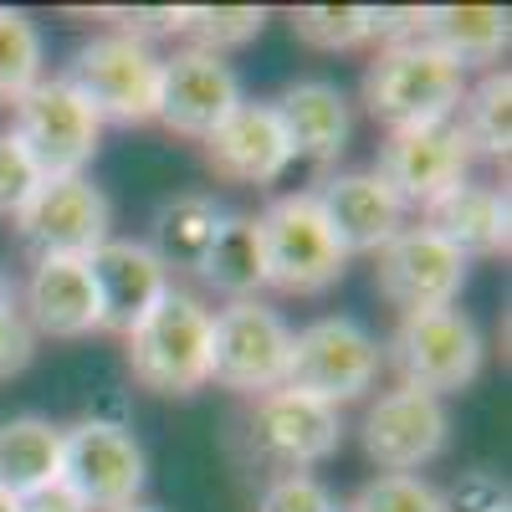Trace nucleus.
<instances>
[{"label":"nucleus","mask_w":512,"mask_h":512,"mask_svg":"<svg viewBox=\"0 0 512 512\" xmlns=\"http://www.w3.org/2000/svg\"><path fill=\"white\" fill-rule=\"evenodd\" d=\"M210 313L195 292L169 287L164 303L123 338L128 344V374L139 390L164 400H190L210 384Z\"/></svg>","instance_id":"f257e3e1"},{"label":"nucleus","mask_w":512,"mask_h":512,"mask_svg":"<svg viewBox=\"0 0 512 512\" xmlns=\"http://www.w3.org/2000/svg\"><path fill=\"white\" fill-rule=\"evenodd\" d=\"M466 98V72L415 36L384 41L364 67V108L390 128L451 123Z\"/></svg>","instance_id":"f03ea898"},{"label":"nucleus","mask_w":512,"mask_h":512,"mask_svg":"<svg viewBox=\"0 0 512 512\" xmlns=\"http://www.w3.org/2000/svg\"><path fill=\"white\" fill-rule=\"evenodd\" d=\"M251 221H256V236H262L267 287L292 292V297H318L344 277L349 251L338 246L333 226L323 221L313 190L277 195L262 216H251Z\"/></svg>","instance_id":"7ed1b4c3"},{"label":"nucleus","mask_w":512,"mask_h":512,"mask_svg":"<svg viewBox=\"0 0 512 512\" xmlns=\"http://www.w3.org/2000/svg\"><path fill=\"white\" fill-rule=\"evenodd\" d=\"M67 88L98 113V123H149L159 113V82H164V57L154 41H139L128 31L93 36L67 67Z\"/></svg>","instance_id":"20e7f679"},{"label":"nucleus","mask_w":512,"mask_h":512,"mask_svg":"<svg viewBox=\"0 0 512 512\" xmlns=\"http://www.w3.org/2000/svg\"><path fill=\"white\" fill-rule=\"evenodd\" d=\"M384 359H390L405 390L441 400L451 390H466L482 374L487 344L461 308H436V313H405L400 328L390 333V354Z\"/></svg>","instance_id":"39448f33"},{"label":"nucleus","mask_w":512,"mask_h":512,"mask_svg":"<svg viewBox=\"0 0 512 512\" xmlns=\"http://www.w3.org/2000/svg\"><path fill=\"white\" fill-rule=\"evenodd\" d=\"M379 369H384V349L374 344V333L364 323L318 318V323L292 333V354H287V379L282 384L338 410V405L369 395Z\"/></svg>","instance_id":"423d86ee"},{"label":"nucleus","mask_w":512,"mask_h":512,"mask_svg":"<svg viewBox=\"0 0 512 512\" xmlns=\"http://www.w3.org/2000/svg\"><path fill=\"white\" fill-rule=\"evenodd\" d=\"M11 108H16L11 139L26 149V159L36 164L41 180H72L93 164L103 123L62 77H41L36 88L26 98H16Z\"/></svg>","instance_id":"0eeeda50"},{"label":"nucleus","mask_w":512,"mask_h":512,"mask_svg":"<svg viewBox=\"0 0 512 512\" xmlns=\"http://www.w3.org/2000/svg\"><path fill=\"white\" fill-rule=\"evenodd\" d=\"M292 328L277 308L256 303H226L210 318V379L236 395H272L287 379Z\"/></svg>","instance_id":"6e6552de"},{"label":"nucleus","mask_w":512,"mask_h":512,"mask_svg":"<svg viewBox=\"0 0 512 512\" xmlns=\"http://www.w3.org/2000/svg\"><path fill=\"white\" fill-rule=\"evenodd\" d=\"M472 169V144L451 123H420V128H390L374 154L369 175L390 190L400 205H431L446 190H456Z\"/></svg>","instance_id":"1a4fd4ad"},{"label":"nucleus","mask_w":512,"mask_h":512,"mask_svg":"<svg viewBox=\"0 0 512 512\" xmlns=\"http://www.w3.org/2000/svg\"><path fill=\"white\" fill-rule=\"evenodd\" d=\"M144 477H149L144 446L134 441L128 425H108L88 415L62 431V482L88 502V512L134 507Z\"/></svg>","instance_id":"9d476101"},{"label":"nucleus","mask_w":512,"mask_h":512,"mask_svg":"<svg viewBox=\"0 0 512 512\" xmlns=\"http://www.w3.org/2000/svg\"><path fill=\"white\" fill-rule=\"evenodd\" d=\"M466 267L472 262L456 246H446L436 231L405 226L395 241H384L374 251V287L390 308H400V318L405 313H436L461 297Z\"/></svg>","instance_id":"9b49d317"},{"label":"nucleus","mask_w":512,"mask_h":512,"mask_svg":"<svg viewBox=\"0 0 512 512\" xmlns=\"http://www.w3.org/2000/svg\"><path fill=\"white\" fill-rule=\"evenodd\" d=\"M108 226H113V205L88 175L41 180L16 216V231L36 256H93L113 236Z\"/></svg>","instance_id":"f8f14e48"},{"label":"nucleus","mask_w":512,"mask_h":512,"mask_svg":"<svg viewBox=\"0 0 512 512\" xmlns=\"http://www.w3.org/2000/svg\"><path fill=\"white\" fill-rule=\"evenodd\" d=\"M451 441V415L436 395L420 390H384L364 415V456L379 472L415 477L425 461H436Z\"/></svg>","instance_id":"ddd939ff"},{"label":"nucleus","mask_w":512,"mask_h":512,"mask_svg":"<svg viewBox=\"0 0 512 512\" xmlns=\"http://www.w3.org/2000/svg\"><path fill=\"white\" fill-rule=\"evenodd\" d=\"M241 77L231 72V62L180 47L175 57H164V82H159V123L169 134L185 139H210L216 128L241 108Z\"/></svg>","instance_id":"4468645a"},{"label":"nucleus","mask_w":512,"mask_h":512,"mask_svg":"<svg viewBox=\"0 0 512 512\" xmlns=\"http://www.w3.org/2000/svg\"><path fill=\"white\" fill-rule=\"evenodd\" d=\"M88 272H93V292H98V328L123 333V338L134 333L169 292V272L149 251V241L108 236L88 256Z\"/></svg>","instance_id":"2eb2a0df"},{"label":"nucleus","mask_w":512,"mask_h":512,"mask_svg":"<svg viewBox=\"0 0 512 512\" xmlns=\"http://www.w3.org/2000/svg\"><path fill=\"white\" fill-rule=\"evenodd\" d=\"M344 441V420H338L333 405L313 400V395H297V390H272V395H256L251 410V446L262 451L277 466H318L338 451Z\"/></svg>","instance_id":"dca6fc26"},{"label":"nucleus","mask_w":512,"mask_h":512,"mask_svg":"<svg viewBox=\"0 0 512 512\" xmlns=\"http://www.w3.org/2000/svg\"><path fill=\"white\" fill-rule=\"evenodd\" d=\"M205 144V164L210 175L226 185H277L292 164V144L282 134V123L272 113V103H241L216 134L200 139Z\"/></svg>","instance_id":"f3484780"},{"label":"nucleus","mask_w":512,"mask_h":512,"mask_svg":"<svg viewBox=\"0 0 512 512\" xmlns=\"http://www.w3.org/2000/svg\"><path fill=\"white\" fill-rule=\"evenodd\" d=\"M323 221L333 226L338 246L349 256H374L384 241H395L405 231V205L384 190L369 169H349V175H333L313 190Z\"/></svg>","instance_id":"a211bd4d"},{"label":"nucleus","mask_w":512,"mask_h":512,"mask_svg":"<svg viewBox=\"0 0 512 512\" xmlns=\"http://www.w3.org/2000/svg\"><path fill=\"white\" fill-rule=\"evenodd\" d=\"M21 318L31 323V333L47 338H88L98 328V292L88 256H36Z\"/></svg>","instance_id":"6ab92c4d"},{"label":"nucleus","mask_w":512,"mask_h":512,"mask_svg":"<svg viewBox=\"0 0 512 512\" xmlns=\"http://www.w3.org/2000/svg\"><path fill=\"white\" fill-rule=\"evenodd\" d=\"M282 134L292 144V159H313V164H333L338 154L349 149V128H354V113H349V98L338 82H323V77H303L282 88V98L272 103Z\"/></svg>","instance_id":"aec40b11"},{"label":"nucleus","mask_w":512,"mask_h":512,"mask_svg":"<svg viewBox=\"0 0 512 512\" xmlns=\"http://www.w3.org/2000/svg\"><path fill=\"white\" fill-rule=\"evenodd\" d=\"M507 226H512V205H507V190L497 185L461 180L456 190L425 205V231H436L446 246H456L466 262L472 256H507L512 246Z\"/></svg>","instance_id":"412c9836"},{"label":"nucleus","mask_w":512,"mask_h":512,"mask_svg":"<svg viewBox=\"0 0 512 512\" xmlns=\"http://www.w3.org/2000/svg\"><path fill=\"white\" fill-rule=\"evenodd\" d=\"M415 41L436 47L461 72L472 62H497L512 41V16L502 6H425L415 11Z\"/></svg>","instance_id":"4be33fe9"},{"label":"nucleus","mask_w":512,"mask_h":512,"mask_svg":"<svg viewBox=\"0 0 512 512\" xmlns=\"http://www.w3.org/2000/svg\"><path fill=\"white\" fill-rule=\"evenodd\" d=\"M57 477H62V425L41 415L0 420V492L21 502Z\"/></svg>","instance_id":"5701e85b"},{"label":"nucleus","mask_w":512,"mask_h":512,"mask_svg":"<svg viewBox=\"0 0 512 512\" xmlns=\"http://www.w3.org/2000/svg\"><path fill=\"white\" fill-rule=\"evenodd\" d=\"M221 221H226V210L216 205V195H200V190L175 195V200H164L154 210V241H149V251L164 262V272L169 267H175V272H200V262H205L210 241H216Z\"/></svg>","instance_id":"b1692460"},{"label":"nucleus","mask_w":512,"mask_h":512,"mask_svg":"<svg viewBox=\"0 0 512 512\" xmlns=\"http://www.w3.org/2000/svg\"><path fill=\"white\" fill-rule=\"evenodd\" d=\"M200 277L216 287L231 303H246L267 287V262H262V236H256V221L251 216H226L216 241H210L205 262H200Z\"/></svg>","instance_id":"393cba45"},{"label":"nucleus","mask_w":512,"mask_h":512,"mask_svg":"<svg viewBox=\"0 0 512 512\" xmlns=\"http://www.w3.org/2000/svg\"><path fill=\"white\" fill-rule=\"evenodd\" d=\"M456 128L472 149L507 159V149H512V72L507 67H492L477 88H466V98L456 108Z\"/></svg>","instance_id":"a878e982"},{"label":"nucleus","mask_w":512,"mask_h":512,"mask_svg":"<svg viewBox=\"0 0 512 512\" xmlns=\"http://www.w3.org/2000/svg\"><path fill=\"white\" fill-rule=\"evenodd\" d=\"M267 26V11L262 6H185L180 16V36H190L195 52H236L246 41H256Z\"/></svg>","instance_id":"bb28decb"},{"label":"nucleus","mask_w":512,"mask_h":512,"mask_svg":"<svg viewBox=\"0 0 512 512\" xmlns=\"http://www.w3.org/2000/svg\"><path fill=\"white\" fill-rule=\"evenodd\" d=\"M292 36L313 52H349L374 41V6H303L292 11Z\"/></svg>","instance_id":"cd10ccee"},{"label":"nucleus","mask_w":512,"mask_h":512,"mask_svg":"<svg viewBox=\"0 0 512 512\" xmlns=\"http://www.w3.org/2000/svg\"><path fill=\"white\" fill-rule=\"evenodd\" d=\"M41 82V31L31 16L0 6V103L26 98Z\"/></svg>","instance_id":"c85d7f7f"},{"label":"nucleus","mask_w":512,"mask_h":512,"mask_svg":"<svg viewBox=\"0 0 512 512\" xmlns=\"http://www.w3.org/2000/svg\"><path fill=\"white\" fill-rule=\"evenodd\" d=\"M344 512H451L446 497L425 482V477H400V472H379L369 477Z\"/></svg>","instance_id":"c756f323"},{"label":"nucleus","mask_w":512,"mask_h":512,"mask_svg":"<svg viewBox=\"0 0 512 512\" xmlns=\"http://www.w3.org/2000/svg\"><path fill=\"white\" fill-rule=\"evenodd\" d=\"M256 512H338V502H333V492H328L318 477L287 472V477H277V482L262 492Z\"/></svg>","instance_id":"7c9ffc66"},{"label":"nucleus","mask_w":512,"mask_h":512,"mask_svg":"<svg viewBox=\"0 0 512 512\" xmlns=\"http://www.w3.org/2000/svg\"><path fill=\"white\" fill-rule=\"evenodd\" d=\"M36 185H41V175L26 159V149L11 134H0V216H21V205L36 195Z\"/></svg>","instance_id":"2f4dec72"},{"label":"nucleus","mask_w":512,"mask_h":512,"mask_svg":"<svg viewBox=\"0 0 512 512\" xmlns=\"http://www.w3.org/2000/svg\"><path fill=\"white\" fill-rule=\"evenodd\" d=\"M36 359V333L21 318V308H0V379L21 374Z\"/></svg>","instance_id":"473e14b6"},{"label":"nucleus","mask_w":512,"mask_h":512,"mask_svg":"<svg viewBox=\"0 0 512 512\" xmlns=\"http://www.w3.org/2000/svg\"><path fill=\"white\" fill-rule=\"evenodd\" d=\"M451 512H497L507 507V487L492 477V472H466L451 492H441Z\"/></svg>","instance_id":"72a5a7b5"},{"label":"nucleus","mask_w":512,"mask_h":512,"mask_svg":"<svg viewBox=\"0 0 512 512\" xmlns=\"http://www.w3.org/2000/svg\"><path fill=\"white\" fill-rule=\"evenodd\" d=\"M21 512H88V502H82L62 477L57 482H47L41 492H31V497H21Z\"/></svg>","instance_id":"f704fd0d"},{"label":"nucleus","mask_w":512,"mask_h":512,"mask_svg":"<svg viewBox=\"0 0 512 512\" xmlns=\"http://www.w3.org/2000/svg\"><path fill=\"white\" fill-rule=\"evenodd\" d=\"M0 308H16V287H11L6 272H0Z\"/></svg>","instance_id":"c9c22d12"},{"label":"nucleus","mask_w":512,"mask_h":512,"mask_svg":"<svg viewBox=\"0 0 512 512\" xmlns=\"http://www.w3.org/2000/svg\"><path fill=\"white\" fill-rule=\"evenodd\" d=\"M0 512H21V502H16V497H6V492H0Z\"/></svg>","instance_id":"e433bc0d"},{"label":"nucleus","mask_w":512,"mask_h":512,"mask_svg":"<svg viewBox=\"0 0 512 512\" xmlns=\"http://www.w3.org/2000/svg\"><path fill=\"white\" fill-rule=\"evenodd\" d=\"M118 512H159V507H139V502H134V507H118Z\"/></svg>","instance_id":"4c0bfd02"},{"label":"nucleus","mask_w":512,"mask_h":512,"mask_svg":"<svg viewBox=\"0 0 512 512\" xmlns=\"http://www.w3.org/2000/svg\"><path fill=\"white\" fill-rule=\"evenodd\" d=\"M497 512H512V507H497Z\"/></svg>","instance_id":"58836bf2"},{"label":"nucleus","mask_w":512,"mask_h":512,"mask_svg":"<svg viewBox=\"0 0 512 512\" xmlns=\"http://www.w3.org/2000/svg\"><path fill=\"white\" fill-rule=\"evenodd\" d=\"M338 512H344V507H338Z\"/></svg>","instance_id":"ea45409f"}]
</instances>
